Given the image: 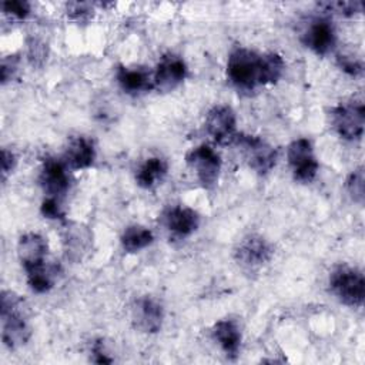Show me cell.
<instances>
[{"mask_svg":"<svg viewBox=\"0 0 365 365\" xmlns=\"http://www.w3.org/2000/svg\"><path fill=\"white\" fill-rule=\"evenodd\" d=\"M285 63L278 53H257L235 47L227 60V77L240 91H254L259 86L275 84L284 74Z\"/></svg>","mask_w":365,"mask_h":365,"instance_id":"6da1fadb","label":"cell"},{"mask_svg":"<svg viewBox=\"0 0 365 365\" xmlns=\"http://www.w3.org/2000/svg\"><path fill=\"white\" fill-rule=\"evenodd\" d=\"M0 321H1V339L3 344L16 349L24 345L31 329L29 325L24 301L13 291H3L0 297Z\"/></svg>","mask_w":365,"mask_h":365,"instance_id":"7a4b0ae2","label":"cell"},{"mask_svg":"<svg viewBox=\"0 0 365 365\" xmlns=\"http://www.w3.org/2000/svg\"><path fill=\"white\" fill-rule=\"evenodd\" d=\"M331 292L339 302L359 308L365 297V278L361 269L348 265L336 267L329 275Z\"/></svg>","mask_w":365,"mask_h":365,"instance_id":"3957f363","label":"cell"},{"mask_svg":"<svg viewBox=\"0 0 365 365\" xmlns=\"http://www.w3.org/2000/svg\"><path fill=\"white\" fill-rule=\"evenodd\" d=\"M234 143L248 167L259 175L268 174L277 164L278 151L267 140L251 134H237Z\"/></svg>","mask_w":365,"mask_h":365,"instance_id":"277c9868","label":"cell"},{"mask_svg":"<svg viewBox=\"0 0 365 365\" xmlns=\"http://www.w3.org/2000/svg\"><path fill=\"white\" fill-rule=\"evenodd\" d=\"M185 163L194 173L197 181L207 190L214 188L221 173L220 154L207 144H200L185 154Z\"/></svg>","mask_w":365,"mask_h":365,"instance_id":"5b68a950","label":"cell"},{"mask_svg":"<svg viewBox=\"0 0 365 365\" xmlns=\"http://www.w3.org/2000/svg\"><path fill=\"white\" fill-rule=\"evenodd\" d=\"M331 124L336 134L348 141L359 140L365 125V106L362 101L351 100L331 110Z\"/></svg>","mask_w":365,"mask_h":365,"instance_id":"8992f818","label":"cell"},{"mask_svg":"<svg viewBox=\"0 0 365 365\" xmlns=\"http://www.w3.org/2000/svg\"><path fill=\"white\" fill-rule=\"evenodd\" d=\"M288 164L295 181L301 184H309L317 177L319 164L314 153L312 143L308 138H297L291 141L287 148Z\"/></svg>","mask_w":365,"mask_h":365,"instance_id":"52a82bcc","label":"cell"},{"mask_svg":"<svg viewBox=\"0 0 365 365\" xmlns=\"http://www.w3.org/2000/svg\"><path fill=\"white\" fill-rule=\"evenodd\" d=\"M274 255V248L268 240L258 234L244 237L234 250L235 261L247 269H255L265 265Z\"/></svg>","mask_w":365,"mask_h":365,"instance_id":"ba28073f","label":"cell"},{"mask_svg":"<svg viewBox=\"0 0 365 365\" xmlns=\"http://www.w3.org/2000/svg\"><path fill=\"white\" fill-rule=\"evenodd\" d=\"M205 128L210 137L221 145L232 144L237 137V117L230 106H214L205 117Z\"/></svg>","mask_w":365,"mask_h":365,"instance_id":"9c48e42d","label":"cell"},{"mask_svg":"<svg viewBox=\"0 0 365 365\" xmlns=\"http://www.w3.org/2000/svg\"><path fill=\"white\" fill-rule=\"evenodd\" d=\"M187 77V64L182 57L168 53L164 54L153 73L154 88L160 93L175 90Z\"/></svg>","mask_w":365,"mask_h":365,"instance_id":"30bf717a","label":"cell"},{"mask_svg":"<svg viewBox=\"0 0 365 365\" xmlns=\"http://www.w3.org/2000/svg\"><path fill=\"white\" fill-rule=\"evenodd\" d=\"M301 41L315 54L327 56L336 43L334 24L327 17H317L311 20L301 34Z\"/></svg>","mask_w":365,"mask_h":365,"instance_id":"8fae6325","label":"cell"},{"mask_svg":"<svg viewBox=\"0 0 365 365\" xmlns=\"http://www.w3.org/2000/svg\"><path fill=\"white\" fill-rule=\"evenodd\" d=\"M38 182L50 198H61L70 187V177L64 161L57 158H46L43 161Z\"/></svg>","mask_w":365,"mask_h":365,"instance_id":"7c38bea8","label":"cell"},{"mask_svg":"<svg viewBox=\"0 0 365 365\" xmlns=\"http://www.w3.org/2000/svg\"><path fill=\"white\" fill-rule=\"evenodd\" d=\"M163 224L167 231L177 238H187L200 227V215L185 205H174L164 211Z\"/></svg>","mask_w":365,"mask_h":365,"instance_id":"4fadbf2b","label":"cell"},{"mask_svg":"<svg viewBox=\"0 0 365 365\" xmlns=\"http://www.w3.org/2000/svg\"><path fill=\"white\" fill-rule=\"evenodd\" d=\"M48 244L38 232H26L17 241V257L24 271L37 268L47 262Z\"/></svg>","mask_w":365,"mask_h":365,"instance_id":"5bb4252c","label":"cell"},{"mask_svg":"<svg viewBox=\"0 0 365 365\" xmlns=\"http://www.w3.org/2000/svg\"><path fill=\"white\" fill-rule=\"evenodd\" d=\"M133 321L135 328L145 334H155L164 321V308L153 297H141L133 307Z\"/></svg>","mask_w":365,"mask_h":365,"instance_id":"9a60e30c","label":"cell"},{"mask_svg":"<svg viewBox=\"0 0 365 365\" xmlns=\"http://www.w3.org/2000/svg\"><path fill=\"white\" fill-rule=\"evenodd\" d=\"M61 242L67 258L80 261L91 247V232L83 224L66 222L61 232Z\"/></svg>","mask_w":365,"mask_h":365,"instance_id":"2e32d148","label":"cell"},{"mask_svg":"<svg viewBox=\"0 0 365 365\" xmlns=\"http://www.w3.org/2000/svg\"><path fill=\"white\" fill-rule=\"evenodd\" d=\"M120 88L130 96L147 93L154 88L153 73L143 67H125L120 66L115 73Z\"/></svg>","mask_w":365,"mask_h":365,"instance_id":"e0dca14e","label":"cell"},{"mask_svg":"<svg viewBox=\"0 0 365 365\" xmlns=\"http://www.w3.org/2000/svg\"><path fill=\"white\" fill-rule=\"evenodd\" d=\"M63 161L71 170L90 168L96 161V148L93 141L83 135L71 138L64 151Z\"/></svg>","mask_w":365,"mask_h":365,"instance_id":"ac0fdd59","label":"cell"},{"mask_svg":"<svg viewBox=\"0 0 365 365\" xmlns=\"http://www.w3.org/2000/svg\"><path fill=\"white\" fill-rule=\"evenodd\" d=\"M211 332L224 354L235 359L241 346V329L238 324L234 319H220L212 325Z\"/></svg>","mask_w":365,"mask_h":365,"instance_id":"d6986e66","label":"cell"},{"mask_svg":"<svg viewBox=\"0 0 365 365\" xmlns=\"http://www.w3.org/2000/svg\"><path fill=\"white\" fill-rule=\"evenodd\" d=\"M167 170H168V165L164 158L148 157L138 165L135 171V182L138 187L144 190H150L164 180Z\"/></svg>","mask_w":365,"mask_h":365,"instance_id":"ffe728a7","label":"cell"},{"mask_svg":"<svg viewBox=\"0 0 365 365\" xmlns=\"http://www.w3.org/2000/svg\"><path fill=\"white\" fill-rule=\"evenodd\" d=\"M24 272L30 289L37 294H44L54 287V282L60 274V265L47 261L46 264Z\"/></svg>","mask_w":365,"mask_h":365,"instance_id":"44dd1931","label":"cell"},{"mask_svg":"<svg viewBox=\"0 0 365 365\" xmlns=\"http://www.w3.org/2000/svg\"><path fill=\"white\" fill-rule=\"evenodd\" d=\"M154 241V234L150 228L144 227V225H138V224H133L128 225L127 228H124L121 237H120V242L124 251L127 252H138L144 248H147L148 245H151Z\"/></svg>","mask_w":365,"mask_h":365,"instance_id":"7402d4cb","label":"cell"},{"mask_svg":"<svg viewBox=\"0 0 365 365\" xmlns=\"http://www.w3.org/2000/svg\"><path fill=\"white\" fill-rule=\"evenodd\" d=\"M318 7L327 14H339L344 17H352L364 10L362 1H324L318 3Z\"/></svg>","mask_w":365,"mask_h":365,"instance_id":"603a6c76","label":"cell"},{"mask_svg":"<svg viewBox=\"0 0 365 365\" xmlns=\"http://www.w3.org/2000/svg\"><path fill=\"white\" fill-rule=\"evenodd\" d=\"M346 191L349 197L358 202L359 205L364 204V197H365V175H364V167L359 165L355 168L346 178L345 182Z\"/></svg>","mask_w":365,"mask_h":365,"instance_id":"cb8c5ba5","label":"cell"},{"mask_svg":"<svg viewBox=\"0 0 365 365\" xmlns=\"http://www.w3.org/2000/svg\"><path fill=\"white\" fill-rule=\"evenodd\" d=\"M67 7V16L70 20L76 23H87L93 17V6L90 3H80V1H71L66 4Z\"/></svg>","mask_w":365,"mask_h":365,"instance_id":"d4e9b609","label":"cell"},{"mask_svg":"<svg viewBox=\"0 0 365 365\" xmlns=\"http://www.w3.org/2000/svg\"><path fill=\"white\" fill-rule=\"evenodd\" d=\"M3 11L17 20H24L30 14V3L24 0H7L1 3Z\"/></svg>","mask_w":365,"mask_h":365,"instance_id":"484cf974","label":"cell"},{"mask_svg":"<svg viewBox=\"0 0 365 365\" xmlns=\"http://www.w3.org/2000/svg\"><path fill=\"white\" fill-rule=\"evenodd\" d=\"M336 64L344 73H346L349 76H359L364 70L361 60L351 57V56H345V54L336 57Z\"/></svg>","mask_w":365,"mask_h":365,"instance_id":"4316f807","label":"cell"},{"mask_svg":"<svg viewBox=\"0 0 365 365\" xmlns=\"http://www.w3.org/2000/svg\"><path fill=\"white\" fill-rule=\"evenodd\" d=\"M40 211H41L43 217H46L48 220H64V212L60 207L58 200H56V198L46 197L40 205Z\"/></svg>","mask_w":365,"mask_h":365,"instance_id":"83f0119b","label":"cell"},{"mask_svg":"<svg viewBox=\"0 0 365 365\" xmlns=\"http://www.w3.org/2000/svg\"><path fill=\"white\" fill-rule=\"evenodd\" d=\"M19 64V57L16 56H9L1 60V68H0V76H1V83L6 84L9 80L13 78Z\"/></svg>","mask_w":365,"mask_h":365,"instance_id":"f1b7e54d","label":"cell"},{"mask_svg":"<svg viewBox=\"0 0 365 365\" xmlns=\"http://www.w3.org/2000/svg\"><path fill=\"white\" fill-rule=\"evenodd\" d=\"M46 46L44 43L38 41V40H33L30 44H29V57L31 60L33 64L36 66H40L43 64L44 58H46Z\"/></svg>","mask_w":365,"mask_h":365,"instance_id":"f546056e","label":"cell"},{"mask_svg":"<svg viewBox=\"0 0 365 365\" xmlns=\"http://www.w3.org/2000/svg\"><path fill=\"white\" fill-rule=\"evenodd\" d=\"M0 163H1V177H3V180H6L7 175L11 174L13 170L16 168L17 158H16L13 151H10L7 148H3L1 150V160H0Z\"/></svg>","mask_w":365,"mask_h":365,"instance_id":"4dcf8cb0","label":"cell"},{"mask_svg":"<svg viewBox=\"0 0 365 365\" xmlns=\"http://www.w3.org/2000/svg\"><path fill=\"white\" fill-rule=\"evenodd\" d=\"M91 352H93V356H94V362L97 364H111L113 359L110 356H107L106 351H104V346H103V341L98 339L94 342L93 348H91Z\"/></svg>","mask_w":365,"mask_h":365,"instance_id":"1f68e13d","label":"cell"}]
</instances>
